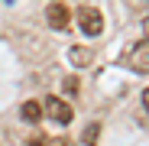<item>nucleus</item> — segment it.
<instances>
[{"label":"nucleus","mask_w":149,"mask_h":146,"mask_svg":"<svg viewBox=\"0 0 149 146\" xmlns=\"http://www.w3.org/2000/svg\"><path fill=\"white\" fill-rule=\"evenodd\" d=\"M78 26H81L84 36H101V29H104L101 10H97V7H81L78 10Z\"/></svg>","instance_id":"nucleus-1"},{"label":"nucleus","mask_w":149,"mask_h":146,"mask_svg":"<svg viewBox=\"0 0 149 146\" xmlns=\"http://www.w3.org/2000/svg\"><path fill=\"white\" fill-rule=\"evenodd\" d=\"M42 114L45 117H52L55 124H71V117H74V110H71V104H65L62 97H45L42 101Z\"/></svg>","instance_id":"nucleus-2"},{"label":"nucleus","mask_w":149,"mask_h":146,"mask_svg":"<svg viewBox=\"0 0 149 146\" xmlns=\"http://www.w3.org/2000/svg\"><path fill=\"white\" fill-rule=\"evenodd\" d=\"M45 20H49V26H52V29H65L68 23H71V13H68V7H65V3H49Z\"/></svg>","instance_id":"nucleus-3"},{"label":"nucleus","mask_w":149,"mask_h":146,"mask_svg":"<svg viewBox=\"0 0 149 146\" xmlns=\"http://www.w3.org/2000/svg\"><path fill=\"white\" fill-rule=\"evenodd\" d=\"M130 68L149 71V39H143L139 45H133V52H130Z\"/></svg>","instance_id":"nucleus-4"},{"label":"nucleus","mask_w":149,"mask_h":146,"mask_svg":"<svg viewBox=\"0 0 149 146\" xmlns=\"http://www.w3.org/2000/svg\"><path fill=\"white\" fill-rule=\"evenodd\" d=\"M19 114H23V120H26V124H39V117H42V104H39V101H26Z\"/></svg>","instance_id":"nucleus-5"},{"label":"nucleus","mask_w":149,"mask_h":146,"mask_svg":"<svg viewBox=\"0 0 149 146\" xmlns=\"http://www.w3.org/2000/svg\"><path fill=\"white\" fill-rule=\"evenodd\" d=\"M71 59H74V65H88V55L81 49H71Z\"/></svg>","instance_id":"nucleus-6"},{"label":"nucleus","mask_w":149,"mask_h":146,"mask_svg":"<svg viewBox=\"0 0 149 146\" xmlns=\"http://www.w3.org/2000/svg\"><path fill=\"white\" fill-rule=\"evenodd\" d=\"M45 140H49V136H42V133H36V136L29 140V146H45Z\"/></svg>","instance_id":"nucleus-7"},{"label":"nucleus","mask_w":149,"mask_h":146,"mask_svg":"<svg viewBox=\"0 0 149 146\" xmlns=\"http://www.w3.org/2000/svg\"><path fill=\"white\" fill-rule=\"evenodd\" d=\"M49 146H74V143H71V140H52Z\"/></svg>","instance_id":"nucleus-8"},{"label":"nucleus","mask_w":149,"mask_h":146,"mask_svg":"<svg viewBox=\"0 0 149 146\" xmlns=\"http://www.w3.org/2000/svg\"><path fill=\"white\" fill-rule=\"evenodd\" d=\"M143 107H146V114H149V88L143 91Z\"/></svg>","instance_id":"nucleus-9"}]
</instances>
